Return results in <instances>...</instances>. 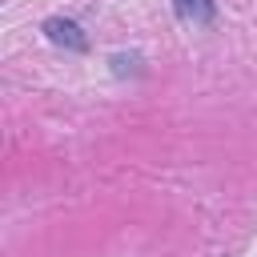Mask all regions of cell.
I'll use <instances>...</instances> for the list:
<instances>
[{
  "mask_svg": "<svg viewBox=\"0 0 257 257\" xmlns=\"http://www.w3.org/2000/svg\"><path fill=\"white\" fill-rule=\"evenodd\" d=\"M44 28H48V36H52L56 44H68V48H84V36H80V28H76V24H68V20H48Z\"/></svg>",
  "mask_w": 257,
  "mask_h": 257,
  "instance_id": "1",
  "label": "cell"
},
{
  "mask_svg": "<svg viewBox=\"0 0 257 257\" xmlns=\"http://www.w3.org/2000/svg\"><path fill=\"white\" fill-rule=\"evenodd\" d=\"M181 16L209 20V16H213V4H209V0H181Z\"/></svg>",
  "mask_w": 257,
  "mask_h": 257,
  "instance_id": "2",
  "label": "cell"
}]
</instances>
